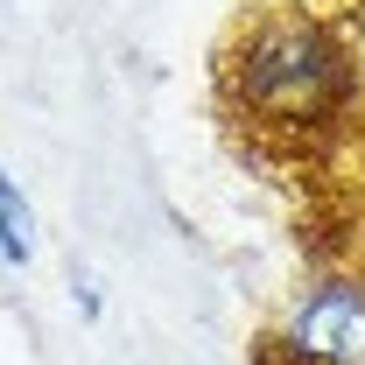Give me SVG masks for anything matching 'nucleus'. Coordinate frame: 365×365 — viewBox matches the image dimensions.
Listing matches in <instances>:
<instances>
[{
  "label": "nucleus",
  "mask_w": 365,
  "mask_h": 365,
  "mask_svg": "<svg viewBox=\"0 0 365 365\" xmlns=\"http://www.w3.org/2000/svg\"><path fill=\"white\" fill-rule=\"evenodd\" d=\"M218 106L281 155L351 148L365 120V43L309 0H267L232 21L218 49Z\"/></svg>",
  "instance_id": "nucleus-1"
},
{
  "label": "nucleus",
  "mask_w": 365,
  "mask_h": 365,
  "mask_svg": "<svg viewBox=\"0 0 365 365\" xmlns=\"http://www.w3.org/2000/svg\"><path fill=\"white\" fill-rule=\"evenodd\" d=\"M253 365H365V274L359 260H317L253 344Z\"/></svg>",
  "instance_id": "nucleus-2"
},
{
  "label": "nucleus",
  "mask_w": 365,
  "mask_h": 365,
  "mask_svg": "<svg viewBox=\"0 0 365 365\" xmlns=\"http://www.w3.org/2000/svg\"><path fill=\"white\" fill-rule=\"evenodd\" d=\"M36 253H43V225H36V204H29V190L21 176L0 162V267L7 274H29L36 267Z\"/></svg>",
  "instance_id": "nucleus-3"
},
{
  "label": "nucleus",
  "mask_w": 365,
  "mask_h": 365,
  "mask_svg": "<svg viewBox=\"0 0 365 365\" xmlns=\"http://www.w3.org/2000/svg\"><path fill=\"white\" fill-rule=\"evenodd\" d=\"M71 302H78V317H85V323H98V317H106V288H98V274L71 267Z\"/></svg>",
  "instance_id": "nucleus-4"
},
{
  "label": "nucleus",
  "mask_w": 365,
  "mask_h": 365,
  "mask_svg": "<svg viewBox=\"0 0 365 365\" xmlns=\"http://www.w3.org/2000/svg\"><path fill=\"white\" fill-rule=\"evenodd\" d=\"M351 162H359V197H365V120H359V134H351Z\"/></svg>",
  "instance_id": "nucleus-5"
},
{
  "label": "nucleus",
  "mask_w": 365,
  "mask_h": 365,
  "mask_svg": "<svg viewBox=\"0 0 365 365\" xmlns=\"http://www.w3.org/2000/svg\"><path fill=\"white\" fill-rule=\"evenodd\" d=\"M351 260H359V274H365V246H359V253H351Z\"/></svg>",
  "instance_id": "nucleus-6"
}]
</instances>
